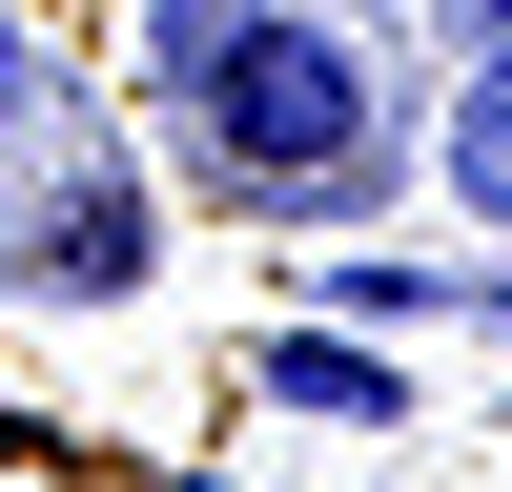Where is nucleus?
I'll return each instance as SVG.
<instances>
[{
	"label": "nucleus",
	"mask_w": 512,
	"mask_h": 492,
	"mask_svg": "<svg viewBox=\"0 0 512 492\" xmlns=\"http://www.w3.org/2000/svg\"><path fill=\"white\" fill-rule=\"evenodd\" d=\"M144 82L185 103V164L246 226H349L390 185V62H369L328 0H164Z\"/></svg>",
	"instance_id": "nucleus-1"
},
{
	"label": "nucleus",
	"mask_w": 512,
	"mask_h": 492,
	"mask_svg": "<svg viewBox=\"0 0 512 492\" xmlns=\"http://www.w3.org/2000/svg\"><path fill=\"white\" fill-rule=\"evenodd\" d=\"M164 267V205H144V164H62V185L21 205V246H0V287H41V308H123V287Z\"/></svg>",
	"instance_id": "nucleus-2"
},
{
	"label": "nucleus",
	"mask_w": 512,
	"mask_h": 492,
	"mask_svg": "<svg viewBox=\"0 0 512 492\" xmlns=\"http://www.w3.org/2000/svg\"><path fill=\"white\" fill-rule=\"evenodd\" d=\"M267 410H308V431H410V369L369 349V328H267Z\"/></svg>",
	"instance_id": "nucleus-3"
},
{
	"label": "nucleus",
	"mask_w": 512,
	"mask_h": 492,
	"mask_svg": "<svg viewBox=\"0 0 512 492\" xmlns=\"http://www.w3.org/2000/svg\"><path fill=\"white\" fill-rule=\"evenodd\" d=\"M431 185L472 205V226H512V41H472V82L431 103Z\"/></svg>",
	"instance_id": "nucleus-4"
},
{
	"label": "nucleus",
	"mask_w": 512,
	"mask_h": 492,
	"mask_svg": "<svg viewBox=\"0 0 512 492\" xmlns=\"http://www.w3.org/2000/svg\"><path fill=\"white\" fill-rule=\"evenodd\" d=\"M308 308H328V328H451V308H472V267H410V246H328V267H308Z\"/></svg>",
	"instance_id": "nucleus-5"
},
{
	"label": "nucleus",
	"mask_w": 512,
	"mask_h": 492,
	"mask_svg": "<svg viewBox=\"0 0 512 492\" xmlns=\"http://www.w3.org/2000/svg\"><path fill=\"white\" fill-rule=\"evenodd\" d=\"M41 123V41H21V0H0V144Z\"/></svg>",
	"instance_id": "nucleus-6"
},
{
	"label": "nucleus",
	"mask_w": 512,
	"mask_h": 492,
	"mask_svg": "<svg viewBox=\"0 0 512 492\" xmlns=\"http://www.w3.org/2000/svg\"><path fill=\"white\" fill-rule=\"evenodd\" d=\"M451 21H472V41H512V0H451Z\"/></svg>",
	"instance_id": "nucleus-7"
},
{
	"label": "nucleus",
	"mask_w": 512,
	"mask_h": 492,
	"mask_svg": "<svg viewBox=\"0 0 512 492\" xmlns=\"http://www.w3.org/2000/svg\"><path fill=\"white\" fill-rule=\"evenodd\" d=\"M472 308H492V328H512V267H472Z\"/></svg>",
	"instance_id": "nucleus-8"
}]
</instances>
